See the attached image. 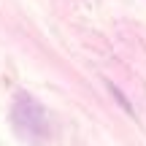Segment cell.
<instances>
[{
	"label": "cell",
	"instance_id": "cell-1",
	"mask_svg": "<svg viewBox=\"0 0 146 146\" xmlns=\"http://www.w3.org/2000/svg\"><path fill=\"white\" fill-rule=\"evenodd\" d=\"M11 125L25 141H43L49 138V130H52L49 111L30 92H16L11 103Z\"/></svg>",
	"mask_w": 146,
	"mask_h": 146
}]
</instances>
